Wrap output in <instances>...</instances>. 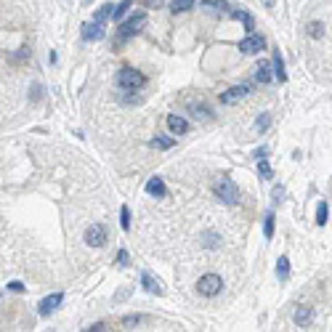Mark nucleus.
<instances>
[{
    "label": "nucleus",
    "instance_id": "27",
    "mask_svg": "<svg viewBox=\"0 0 332 332\" xmlns=\"http://www.w3.org/2000/svg\"><path fill=\"white\" fill-rule=\"evenodd\" d=\"M191 112H194L197 120H199V117H202V120L210 117V109H207V106H202V104H194V106H191Z\"/></svg>",
    "mask_w": 332,
    "mask_h": 332
},
{
    "label": "nucleus",
    "instance_id": "35",
    "mask_svg": "<svg viewBox=\"0 0 332 332\" xmlns=\"http://www.w3.org/2000/svg\"><path fill=\"white\" fill-rule=\"evenodd\" d=\"M8 290H13V292H24V284H21V282H11V284H8Z\"/></svg>",
    "mask_w": 332,
    "mask_h": 332
},
{
    "label": "nucleus",
    "instance_id": "33",
    "mask_svg": "<svg viewBox=\"0 0 332 332\" xmlns=\"http://www.w3.org/2000/svg\"><path fill=\"white\" fill-rule=\"evenodd\" d=\"M117 263H120V266H128V252H125V250L117 252Z\"/></svg>",
    "mask_w": 332,
    "mask_h": 332
},
{
    "label": "nucleus",
    "instance_id": "9",
    "mask_svg": "<svg viewBox=\"0 0 332 332\" xmlns=\"http://www.w3.org/2000/svg\"><path fill=\"white\" fill-rule=\"evenodd\" d=\"M167 128H170V133H173V136L189 133V122L183 120L181 114H170V117H167Z\"/></svg>",
    "mask_w": 332,
    "mask_h": 332
},
{
    "label": "nucleus",
    "instance_id": "32",
    "mask_svg": "<svg viewBox=\"0 0 332 332\" xmlns=\"http://www.w3.org/2000/svg\"><path fill=\"white\" fill-rule=\"evenodd\" d=\"M284 197V186H274V202H282Z\"/></svg>",
    "mask_w": 332,
    "mask_h": 332
},
{
    "label": "nucleus",
    "instance_id": "30",
    "mask_svg": "<svg viewBox=\"0 0 332 332\" xmlns=\"http://www.w3.org/2000/svg\"><path fill=\"white\" fill-rule=\"evenodd\" d=\"M120 223H122V229H130V210H128V207H122V210H120Z\"/></svg>",
    "mask_w": 332,
    "mask_h": 332
},
{
    "label": "nucleus",
    "instance_id": "13",
    "mask_svg": "<svg viewBox=\"0 0 332 332\" xmlns=\"http://www.w3.org/2000/svg\"><path fill=\"white\" fill-rule=\"evenodd\" d=\"M141 284H144V290H146V292H152V295H162V287H160V282L154 279L152 274H141Z\"/></svg>",
    "mask_w": 332,
    "mask_h": 332
},
{
    "label": "nucleus",
    "instance_id": "12",
    "mask_svg": "<svg viewBox=\"0 0 332 332\" xmlns=\"http://www.w3.org/2000/svg\"><path fill=\"white\" fill-rule=\"evenodd\" d=\"M311 319H314L311 306H298V311H295V324H298V327H306Z\"/></svg>",
    "mask_w": 332,
    "mask_h": 332
},
{
    "label": "nucleus",
    "instance_id": "4",
    "mask_svg": "<svg viewBox=\"0 0 332 332\" xmlns=\"http://www.w3.org/2000/svg\"><path fill=\"white\" fill-rule=\"evenodd\" d=\"M221 287H223V282L218 274H205V276H199V282H197L199 295H205V298H215L221 292Z\"/></svg>",
    "mask_w": 332,
    "mask_h": 332
},
{
    "label": "nucleus",
    "instance_id": "36",
    "mask_svg": "<svg viewBox=\"0 0 332 332\" xmlns=\"http://www.w3.org/2000/svg\"><path fill=\"white\" fill-rule=\"evenodd\" d=\"M88 330H93V332H101V330H106V324H104V322H98V324H93V327H88Z\"/></svg>",
    "mask_w": 332,
    "mask_h": 332
},
{
    "label": "nucleus",
    "instance_id": "23",
    "mask_svg": "<svg viewBox=\"0 0 332 332\" xmlns=\"http://www.w3.org/2000/svg\"><path fill=\"white\" fill-rule=\"evenodd\" d=\"M258 173H260V178H271V165H268V162H266V157H260L258 160Z\"/></svg>",
    "mask_w": 332,
    "mask_h": 332
},
{
    "label": "nucleus",
    "instance_id": "14",
    "mask_svg": "<svg viewBox=\"0 0 332 332\" xmlns=\"http://www.w3.org/2000/svg\"><path fill=\"white\" fill-rule=\"evenodd\" d=\"M146 194H152V197H165L167 189H165V183H162V178H152L149 183H146Z\"/></svg>",
    "mask_w": 332,
    "mask_h": 332
},
{
    "label": "nucleus",
    "instance_id": "26",
    "mask_svg": "<svg viewBox=\"0 0 332 332\" xmlns=\"http://www.w3.org/2000/svg\"><path fill=\"white\" fill-rule=\"evenodd\" d=\"M202 5L205 8H215V11H226L229 8L226 0H202Z\"/></svg>",
    "mask_w": 332,
    "mask_h": 332
},
{
    "label": "nucleus",
    "instance_id": "8",
    "mask_svg": "<svg viewBox=\"0 0 332 332\" xmlns=\"http://www.w3.org/2000/svg\"><path fill=\"white\" fill-rule=\"evenodd\" d=\"M61 300H64V295H61V292H53V295L43 298V300H40V306H37V314H40V316L53 314V311H56V308L61 306Z\"/></svg>",
    "mask_w": 332,
    "mask_h": 332
},
{
    "label": "nucleus",
    "instance_id": "11",
    "mask_svg": "<svg viewBox=\"0 0 332 332\" xmlns=\"http://www.w3.org/2000/svg\"><path fill=\"white\" fill-rule=\"evenodd\" d=\"M271 69H274V80H287V69H284V61H282V53L274 51V61H271Z\"/></svg>",
    "mask_w": 332,
    "mask_h": 332
},
{
    "label": "nucleus",
    "instance_id": "20",
    "mask_svg": "<svg viewBox=\"0 0 332 332\" xmlns=\"http://www.w3.org/2000/svg\"><path fill=\"white\" fill-rule=\"evenodd\" d=\"M152 146H157V149H173L175 138H170V136H157V138H152Z\"/></svg>",
    "mask_w": 332,
    "mask_h": 332
},
{
    "label": "nucleus",
    "instance_id": "2",
    "mask_svg": "<svg viewBox=\"0 0 332 332\" xmlns=\"http://www.w3.org/2000/svg\"><path fill=\"white\" fill-rule=\"evenodd\" d=\"M213 191H215V197H218L223 205H237V202H239V189H237V183L231 181V178L215 181Z\"/></svg>",
    "mask_w": 332,
    "mask_h": 332
},
{
    "label": "nucleus",
    "instance_id": "7",
    "mask_svg": "<svg viewBox=\"0 0 332 332\" xmlns=\"http://www.w3.org/2000/svg\"><path fill=\"white\" fill-rule=\"evenodd\" d=\"M247 93H250V85H234V88H229L226 93H221V104L231 106V104L242 101V98H245Z\"/></svg>",
    "mask_w": 332,
    "mask_h": 332
},
{
    "label": "nucleus",
    "instance_id": "29",
    "mask_svg": "<svg viewBox=\"0 0 332 332\" xmlns=\"http://www.w3.org/2000/svg\"><path fill=\"white\" fill-rule=\"evenodd\" d=\"M144 322V316H138V314H130V316H125V319H122V324H125V327H136V324H141Z\"/></svg>",
    "mask_w": 332,
    "mask_h": 332
},
{
    "label": "nucleus",
    "instance_id": "10",
    "mask_svg": "<svg viewBox=\"0 0 332 332\" xmlns=\"http://www.w3.org/2000/svg\"><path fill=\"white\" fill-rule=\"evenodd\" d=\"M83 40H101V37H104V27L101 24H96V21H93V24H83Z\"/></svg>",
    "mask_w": 332,
    "mask_h": 332
},
{
    "label": "nucleus",
    "instance_id": "5",
    "mask_svg": "<svg viewBox=\"0 0 332 332\" xmlns=\"http://www.w3.org/2000/svg\"><path fill=\"white\" fill-rule=\"evenodd\" d=\"M239 51H242V53H247V56H255V53L266 51V40H263V35L250 32V35H247L242 43H239Z\"/></svg>",
    "mask_w": 332,
    "mask_h": 332
},
{
    "label": "nucleus",
    "instance_id": "15",
    "mask_svg": "<svg viewBox=\"0 0 332 332\" xmlns=\"http://www.w3.org/2000/svg\"><path fill=\"white\" fill-rule=\"evenodd\" d=\"M199 239H202V247H207V250H215V247L221 245V237L215 234V231H202Z\"/></svg>",
    "mask_w": 332,
    "mask_h": 332
},
{
    "label": "nucleus",
    "instance_id": "1",
    "mask_svg": "<svg viewBox=\"0 0 332 332\" xmlns=\"http://www.w3.org/2000/svg\"><path fill=\"white\" fill-rule=\"evenodd\" d=\"M144 83H146V77L141 72H136V69H130V67L120 69V72L114 75V85L120 90H136V88H141Z\"/></svg>",
    "mask_w": 332,
    "mask_h": 332
},
{
    "label": "nucleus",
    "instance_id": "31",
    "mask_svg": "<svg viewBox=\"0 0 332 332\" xmlns=\"http://www.w3.org/2000/svg\"><path fill=\"white\" fill-rule=\"evenodd\" d=\"M268 125H271V117H268V114L263 112V114H260V117H258V122H255V128H258V130H266Z\"/></svg>",
    "mask_w": 332,
    "mask_h": 332
},
{
    "label": "nucleus",
    "instance_id": "3",
    "mask_svg": "<svg viewBox=\"0 0 332 332\" xmlns=\"http://www.w3.org/2000/svg\"><path fill=\"white\" fill-rule=\"evenodd\" d=\"M146 27V13H133L128 21H122L120 29H117V37L120 40H128V37H136L141 29Z\"/></svg>",
    "mask_w": 332,
    "mask_h": 332
},
{
    "label": "nucleus",
    "instance_id": "21",
    "mask_svg": "<svg viewBox=\"0 0 332 332\" xmlns=\"http://www.w3.org/2000/svg\"><path fill=\"white\" fill-rule=\"evenodd\" d=\"M112 8H114V5H101V8L96 11V16H93L96 24H104L106 19H112Z\"/></svg>",
    "mask_w": 332,
    "mask_h": 332
},
{
    "label": "nucleus",
    "instance_id": "28",
    "mask_svg": "<svg viewBox=\"0 0 332 332\" xmlns=\"http://www.w3.org/2000/svg\"><path fill=\"white\" fill-rule=\"evenodd\" d=\"M263 231H266V237H268V239L274 237V213H268V215H266V221H263Z\"/></svg>",
    "mask_w": 332,
    "mask_h": 332
},
{
    "label": "nucleus",
    "instance_id": "34",
    "mask_svg": "<svg viewBox=\"0 0 332 332\" xmlns=\"http://www.w3.org/2000/svg\"><path fill=\"white\" fill-rule=\"evenodd\" d=\"M144 5H146V8H160L162 0H144Z\"/></svg>",
    "mask_w": 332,
    "mask_h": 332
},
{
    "label": "nucleus",
    "instance_id": "19",
    "mask_svg": "<svg viewBox=\"0 0 332 332\" xmlns=\"http://www.w3.org/2000/svg\"><path fill=\"white\" fill-rule=\"evenodd\" d=\"M130 5H133V0H122L120 5H114V8H112V19H114V21H120V19L128 13V8H130Z\"/></svg>",
    "mask_w": 332,
    "mask_h": 332
},
{
    "label": "nucleus",
    "instance_id": "24",
    "mask_svg": "<svg viewBox=\"0 0 332 332\" xmlns=\"http://www.w3.org/2000/svg\"><path fill=\"white\" fill-rule=\"evenodd\" d=\"M231 16H234V19H239V21H245V27H247V29H252V27H255V21H252V16H250V13H245V11H234Z\"/></svg>",
    "mask_w": 332,
    "mask_h": 332
},
{
    "label": "nucleus",
    "instance_id": "22",
    "mask_svg": "<svg viewBox=\"0 0 332 332\" xmlns=\"http://www.w3.org/2000/svg\"><path fill=\"white\" fill-rule=\"evenodd\" d=\"M276 276H279V279H287L290 276V260L287 258H279V263H276Z\"/></svg>",
    "mask_w": 332,
    "mask_h": 332
},
{
    "label": "nucleus",
    "instance_id": "16",
    "mask_svg": "<svg viewBox=\"0 0 332 332\" xmlns=\"http://www.w3.org/2000/svg\"><path fill=\"white\" fill-rule=\"evenodd\" d=\"M255 77H258V80H260V83H263V85H268V83H271V80H274V69H271V64H266V61H263V64H260V67H258V72H255Z\"/></svg>",
    "mask_w": 332,
    "mask_h": 332
},
{
    "label": "nucleus",
    "instance_id": "17",
    "mask_svg": "<svg viewBox=\"0 0 332 332\" xmlns=\"http://www.w3.org/2000/svg\"><path fill=\"white\" fill-rule=\"evenodd\" d=\"M327 221H330V205L322 199L319 207H316V223H319V226H327Z\"/></svg>",
    "mask_w": 332,
    "mask_h": 332
},
{
    "label": "nucleus",
    "instance_id": "18",
    "mask_svg": "<svg viewBox=\"0 0 332 332\" xmlns=\"http://www.w3.org/2000/svg\"><path fill=\"white\" fill-rule=\"evenodd\" d=\"M194 3L197 0H170V11L173 13H183V11L194 8Z\"/></svg>",
    "mask_w": 332,
    "mask_h": 332
},
{
    "label": "nucleus",
    "instance_id": "25",
    "mask_svg": "<svg viewBox=\"0 0 332 332\" xmlns=\"http://www.w3.org/2000/svg\"><path fill=\"white\" fill-rule=\"evenodd\" d=\"M308 35L311 37H324V24L322 21H311V24H308Z\"/></svg>",
    "mask_w": 332,
    "mask_h": 332
},
{
    "label": "nucleus",
    "instance_id": "6",
    "mask_svg": "<svg viewBox=\"0 0 332 332\" xmlns=\"http://www.w3.org/2000/svg\"><path fill=\"white\" fill-rule=\"evenodd\" d=\"M104 242H106V226H104V223H93V226H88V231H85V245L101 247Z\"/></svg>",
    "mask_w": 332,
    "mask_h": 332
}]
</instances>
